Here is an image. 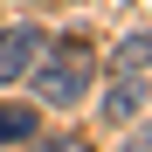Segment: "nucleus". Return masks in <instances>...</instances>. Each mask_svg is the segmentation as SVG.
Here are the masks:
<instances>
[{
  "instance_id": "1",
  "label": "nucleus",
  "mask_w": 152,
  "mask_h": 152,
  "mask_svg": "<svg viewBox=\"0 0 152 152\" xmlns=\"http://www.w3.org/2000/svg\"><path fill=\"white\" fill-rule=\"evenodd\" d=\"M83 90H90V48L83 42H62V48L35 56V97L42 104H76Z\"/></svg>"
},
{
  "instance_id": "2",
  "label": "nucleus",
  "mask_w": 152,
  "mask_h": 152,
  "mask_svg": "<svg viewBox=\"0 0 152 152\" xmlns=\"http://www.w3.org/2000/svg\"><path fill=\"white\" fill-rule=\"evenodd\" d=\"M42 48H48V35H42V28H7V35H0V90H7L14 76H28Z\"/></svg>"
},
{
  "instance_id": "3",
  "label": "nucleus",
  "mask_w": 152,
  "mask_h": 152,
  "mask_svg": "<svg viewBox=\"0 0 152 152\" xmlns=\"http://www.w3.org/2000/svg\"><path fill=\"white\" fill-rule=\"evenodd\" d=\"M138 104H145V76H118L111 97H104V118H111V124H132Z\"/></svg>"
},
{
  "instance_id": "4",
  "label": "nucleus",
  "mask_w": 152,
  "mask_h": 152,
  "mask_svg": "<svg viewBox=\"0 0 152 152\" xmlns=\"http://www.w3.org/2000/svg\"><path fill=\"white\" fill-rule=\"evenodd\" d=\"M145 69H152V35H124L111 56V76H145Z\"/></svg>"
},
{
  "instance_id": "5",
  "label": "nucleus",
  "mask_w": 152,
  "mask_h": 152,
  "mask_svg": "<svg viewBox=\"0 0 152 152\" xmlns=\"http://www.w3.org/2000/svg\"><path fill=\"white\" fill-rule=\"evenodd\" d=\"M35 138V104H0V145Z\"/></svg>"
},
{
  "instance_id": "6",
  "label": "nucleus",
  "mask_w": 152,
  "mask_h": 152,
  "mask_svg": "<svg viewBox=\"0 0 152 152\" xmlns=\"http://www.w3.org/2000/svg\"><path fill=\"white\" fill-rule=\"evenodd\" d=\"M35 152H90V145H83V138H42Z\"/></svg>"
},
{
  "instance_id": "7",
  "label": "nucleus",
  "mask_w": 152,
  "mask_h": 152,
  "mask_svg": "<svg viewBox=\"0 0 152 152\" xmlns=\"http://www.w3.org/2000/svg\"><path fill=\"white\" fill-rule=\"evenodd\" d=\"M132 152H152V118H145V132L132 138Z\"/></svg>"
}]
</instances>
